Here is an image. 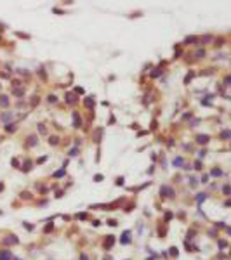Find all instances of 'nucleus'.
<instances>
[{"instance_id":"6","label":"nucleus","mask_w":231,"mask_h":260,"mask_svg":"<svg viewBox=\"0 0 231 260\" xmlns=\"http://www.w3.org/2000/svg\"><path fill=\"white\" fill-rule=\"evenodd\" d=\"M5 243H11V245H14V243H17V237H16V236H9L7 239H5Z\"/></svg>"},{"instance_id":"5","label":"nucleus","mask_w":231,"mask_h":260,"mask_svg":"<svg viewBox=\"0 0 231 260\" xmlns=\"http://www.w3.org/2000/svg\"><path fill=\"white\" fill-rule=\"evenodd\" d=\"M120 241H122V243H129V241H130V232H129V231L123 232V237H122Z\"/></svg>"},{"instance_id":"15","label":"nucleus","mask_w":231,"mask_h":260,"mask_svg":"<svg viewBox=\"0 0 231 260\" xmlns=\"http://www.w3.org/2000/svg\"><path fill=\"white\" fill-rule=\"evenodd\" d=\"M94 180H96V182H101V180H103V175H99V173H97L96 177H94Z\"/></svg>"},{"instance_id":"19","label":"nucleus","mask_w":231,"mask_h":260,"mask_svg":"<svg viewBox=\"0 0 231 260\" xmlns=\"http://www.w3.org/2000/svg\"><path fill=\"white\" fill-rule=\"evenodd\" d=\"M11 116H12V114H11V113H7V114H4V120H11Z\"/></svg>"},{"instance_id":"8","label":"nucleus","mask_w":231,"mask_h":260,"mask_svg":"<svg viewBox=\"0 0 231 260\" xmlns=\"http://www.w3.org/2000/svg\"><path fill=\"white\" fill-rule=\"evenodd\" d=\"M64 173H66V170L63 168V170H59V172H56V173H54V175H52V177H54V179H57V177H63V175H64Z\"/></svg>"},{"instance_id":"13","label":"nucleus","mask_w":231,"mask_h":260,"mask_svg":"<svg viewBox=\"0 0 231 260\" xmlns=\"http://www.w3.org/2000/svg\"><path fill=\"white\" fill-rule=\"evenodd\" d=\"M49 142H51V144H57V142H59V139H57V137H52V139H49Z\"/></svg>"},{"instance_id":"18","label":"nucleus","mask_w":231,"mask_h":260,"mask_svg":"<svg viewBox=\"0 0 231 260\" xmlns=\"http://www.w3.org/2000/svg\"><path fill=\"white\" fill-rule=\"evenodd\" d=\"M195 168H196V170H200V168H202V163H200V161H196V163H195Z\"/></svg>"},{"instance_id":"1","label":"nucleus","mask_w":231,"mask_h":260,"mask_svg":"<svg viewBox=\"0 0 231 260\" xmlns=\"http://www.w3.org/2000/svg\"><path fill=\"white\" fill-rule=\"evenodd\" d=\"M0 260H11V252L9 250H2L0 252Z\"/></svg>"},{"instance_id":"14","label":"nucleus","mask_w":231,"mask_h":260,"mask_svg":"<svg viewBox=\"0 0 231 260\" xmlns=\"http://www.w3.org/2000/svg\"><path fill=\"white\" fill-rule=\"evenodd\" d=\"M221 173H223V172H221L219 168H214V170H212V175H221Z\"/></svg>"},{"instance_id":"16","label":"nucleus","mask_w":231,"mask_h":260,"mask_svg":"<svg viewBox=\"0 0 231 260\" xmlns=\"http://www.w3.org/2000/svg\"><path fill=\"white\" fill-rule=\"evenodd\" d=\"M68 102H75V97H73V94H68Z\"/></svg>"},{"instance_id":"17","label":"nucleus","mask_w":231,"mask_h":260,"mask_svg":"<svg viewBox=\"0 0 231 260\" xmlns=\"http://www.w3.org/2000/svg\"><path fill=\"white\" fill-rule=\"evenodd\" d=\"M47 101H49V102H56V97H54V95H49Z\"/></svg>"},{"instance_id":"4","label":"nucleus","mask_w":231,"mask_h":260,"mask_svg":"<svg viewBox=\"0 0 231 260\" xmlns=\"http://www.w3.org/2000/svg\"><path fill=\"white\" fill-rule=\"evenodd\" d=\"M183 161H184L183 158L177 156V158H174V161H172V163H174V166H183Z\"/></svg>"},{"instance_id":"12","label":"nucleus","mask_w":231,"mask_h":260,"mask_svg":"<svg viewBox=\"0 0 231 260\" xmlns=\"http://www.w3.org/2000/svg\"><path fill=\"white\" fill-rule=\"evenodd\" d=\"M223 191H224V194H226V196L229 194V186H228V184H226V186L223 187Z\"/></svg>"},{"instance_id":"7","label":"nucleus","mask_w":231,"mask_h":260,"mask_svg":"<svg viewBox=\"0 0 231 260\" xmlns=\"http://www.w3.org/2000/svg\"><path fill=\"white\" fill-rule=\"evenodd\" d=\"M196 140H198L200 144H205V142H208V137H207V135H200Z\"/></svg>"},{"instance_id":"20","label":"nucleus","mask_w":231,"mask_h":260,"mask_svg":"<svg viewBox=\"0 0 231 260\" xmlns=\"http://www.w3.org/2000/svg\"><path fill=\"white\" fill-rule=\"evenodd\" d=\"M77 153H78V149L75 147V149H71V153H70V154H71V156H75V154H77Z\"/></svg>"},{"instance_id":"10","label":"nucleus","mask_w":231,"mask_h":260,"mask_svg":"<svg viewBox=\"0 0 231 260\" xmlns=\"http://www.w3.org/2000/svg\"><path fill=\"white\" fill-rule=\"evenodd\" d=\"M229 134H231L229 130H224L223 134H221V137H223V139H229Z\"/></svg>"},{"instance_id":"11","label":"nucleus","mask_w":231,"mask_h":260,"mask_svg":"<svg viewBox=\"0 0 231 260\" xmlns=\"http://www.w3.org/2000/svg\"><path fill=\"white\" fill-rule=\"evenodd\" d=\"M113 241H115V239H113V236H110V237H108V243H106V246H108V248H110V246L113 245Z\"/></svg>"},{"instance_id":"2","label":"nucleus","mask_w":231,"mask_h":260,"mask_svg":"<svg viewBox=\"0 0 231 260\" xmlns=\"http://www.w3.org/2000/svg\"><path fill=\"white\" fill-rule=\"evenodd\" d=\"M160 192H162V194H165V196H170V194H172V192H174V191H172L170 187L163 186V187H160Z\"/></svg>"},{"instance_id":"9","label":"nucleus","mask_w":231,"mask_h":260,"mask_svg":"<svg viewBox=\"0 0 231 260\" xmlns=\"http://www.w3.org/2000/svg\"><path fill=\"white\" fill-rule=\"evenodd\" d=\"M0 104H2V106H7L9 104V101H7L5 95H0Z\"/></svg>"},{"instance_id":"3","label":"nucleus","mask_w":231,"mask_h":260,"mask_svg":"<svg viewBox=\"0 0 231 260\" xmlns=\"http://www.w3.org/2000/svg\"><path fill=\"white\" fill-rule=\"evenodd\" d=\"M73 121H75V123H73V125H75V127H80V125H82V120H80V116H78V114H77V113H75V114H73Z\"/></svg>"}]
</instances>
